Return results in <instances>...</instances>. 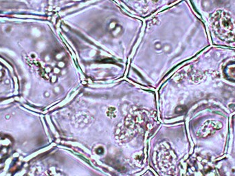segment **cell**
Masks as SVG:
<instances>
[{
  "mask_svg": "<svg viewBox=\"0 0 235 176\" xmlns=\"http://www.w3.org/2000/svg\"><path fill=\"white\" fill-rule=\"evenodd\" d=\"M231 3L232 0H206L202 13L215 42L235 48V0Z\"/></svg>",
  "mask_w": 235,
  "mask_h": 176,
  "instance_id": "cell-1",
  "label": "cell"
}]
</instances>
